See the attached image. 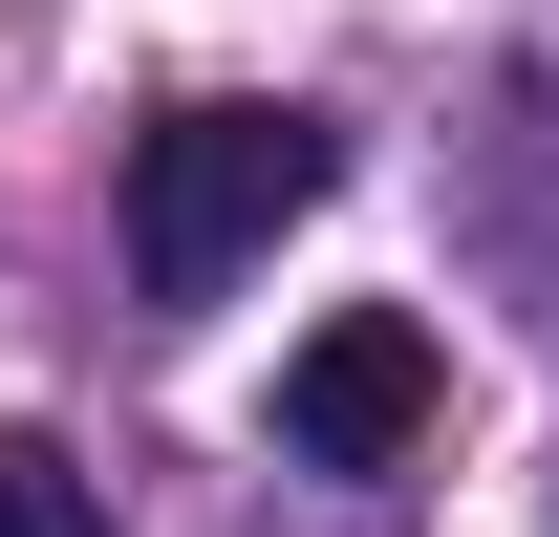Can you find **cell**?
Instances as JSON below:
<instances>
[{
  "mask_svg": "<svg viewBox=\"0 0 559 537\" xmlns=\"http://www.w3.org/2000/svg\"><path fill=\"white\" fill-rule=\"evenodd\" d=\"M430 387H452V366H430L409 301H345V323L280 366V452H301V473H388V452L430 430Z\"/></svg>",
  "mask_w": 559,
  "mask_h": 537,
  "instance_id": "2",
  "label": "cell"
},
{
  "mask_svg": "<svg viewBox=\"0 0 559 537\" xmlns=\"http://www.w3.org/2000/svg\"><path fill=\"white\" fill-rule=\"evenodd\" d=\"M323 172H345V151L301 130V108H173V130L130 151V279L151 301H237V279L280 259V215H323Z\"/></svg>",
  "mask_w": 559,
  "mask_h": 537,
  "instance_id": "1",
  "label": "cell"
},
{
  "mask_svg": "<svg viewBox=\"0 0 559 537\" xmlns=\"http://www.w3.org/2000/svg\"><path fill=\"white\" fill-rule=\"evenodd\" d=\"M0 537H108V473L44 452V430H0Z\"/></svg>",
  "mask_w": 559,
  "mask_h": 537,
  "instance_id": "3",
  "label": "cell"
}]
</instances>
